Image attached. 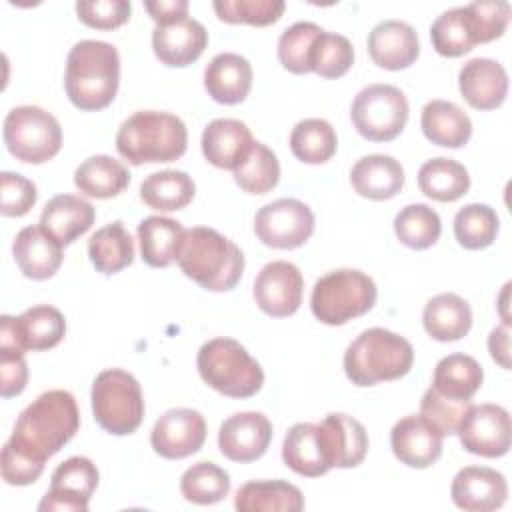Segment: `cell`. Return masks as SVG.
<instances>
[{"label":"cell","mask_w":512,"mask_h":512,"mask_svg":"<svg viewBox=\"0 0 512 512\" xmlns=\"http://www.w3.org/2000/svg\"><path fill=\"white\" fill-rule=\"evenodd\" d=\"M80 428L76 400L66 390H48L18 416L2 448V478L10 486H28L40 478L44 464L64 448Z\"/></svg>","instance_id":"6da1fadb"},{"label":"cell","mask_w":512,"mask_h":512,"mask_svg":"<svg viewBox=\"0 0 512 512\" xmlns=\"http://www.w3.org/2000/svg\"><path fill=\"white\" fill-rule=\"evenodd\" d=\"M120 56L102 40L76 42L66 58L64 86L70 102L86 112L106 108L118 92Z\"/></svg>","instance_id":"7a4b0ae2"},{"label":"cell","mask_w":512,"mask_h":512,"mask_svg":"<svg viewBox=\"0 0 512 512\" xmlns=\"http://www.w3.org/2000/svg\"><path fill=\"white\" fill-rule=\"evenodd\" d=\"M176 262L190 280L210 292L232 290L244 272L242 250L218 230L206 226L184 232Z\"/></svg>","instance_id":"3957f363"},{"label":"cell","mask_w":512,"mask_h":512,"mask_svg":"<svg viewBox=\"0 0 512 512\" xmlns=\"http://www.w3.org/2000/svg\"><path fill=\"white\" fill-rule=\"evenodd\" d=\"M186 124L158 110H140L126 118L116 134V150L132 166L148 162H174L186 152Z\"/></svg>","instance_id":"277c9868"},{"label":"cell","mask_w":512,"mask_h":512,"mask_svg":"<svg viewBox=\"0 0 512 512\" xmlns=\"http://www.w3.org/2000/svg\"><path fill=\"white\" fill-rule=\"evenodd\" d=\"M412 362V344L386 328L364 330L344 352V372L356 386L398 380L410 372Z\"/></svg>","instance_id":"5b68a950"},{"label":"cell","mask_w":512,"mask_h":512,"mask_svg":"<svg viewBox=\"0 0 512 512\" xmlns=\"http://www.w3.org/2000/svg\"><path fill=\"white\" fill-rule=\"evenodd\" d=\"M200 378L230 398H250L264 384L260 364L234 338H212L196 356Z\"/></svg>","instance_id":"8992f818"},{"label":"cell","mask_w":512,"mask_h":512,"mask_svg":"<svg viewBox=\"0 0 512 512\" xmlns=\"http://www.w3.org/2000/svg\"><path fill=\"white\" fill-rule=\"evenodd\" d=\"M376 296V284L368 274L354 268H342L316 280L310 308L316 320L328 326H342L372 310Z\"/></svg>","instance_id":"52a82bcc"},{"label":"cell","mask_w":512,"mask_h":512,"mask_svg":"<svg viewBox=\"0 0 512 512\" xmlns=\"http://www.w3.org/2000/svg\"><path fill=\"white\" fill-rule=\"evenodd\" d=\"M92 412L102 430L114 436L132 434L144 418V396L138 380L122 370H102L92 382Z\"/></svg>","instance_id":"ba28073f"},{"label":"cell","mask_w":512,"mask_h":512,"mask_svg":"<svg viewBox=\"0 0 512 512\" xmlns=\"http://www.w3.org/2000/svg\"><path fill=\"white\" fill-rule=\"evenodd\" d=\"M4 144L16 160L42 164L60 152L62 128L38 106H16L4 118Z\"/></svg>","instance_id":"9c48e42d"},{"label":"cell","mask_w":512,"mask_h":512,"mask_svg":"<svg viewBox=\"0 0 512 512\" xmlns=\"http://www.w3.org/2000/svg\"><path fill=\"white\" fill-rule=\"evenodd\" d=\"M356 132L370 142L394 140L408 122V100L392 84H370L362 88L350 108Z\"/></svg>","instance_id":"30bf717a"},{"label":"cell","mask_w":512,"mask_h":512,"mask_svg":"<svg viewBox=\"0 0 512 512\" xmlns=\"http://www.w3.org/2000/svg\"><path fill=\"white\" fill-rule=\"evenodd\" d=\"M66 334V320L54 306L40 304L24 310L18 318H0V350L26 354L28 350H50Z\"/></svg>","instance_id":"8fae6325"},{"label":"cell","mask_w":512,"mask_h":512,"mask_svg":"<svg viewBox=\"0 0 512 512\" xmlns=\"http://www.w3.org/2000/svg\"><path fill=\"white\" fill-rule=\"evenodd\" d=\"M254 232L258 240L270 248L292 250L312 236L314 214L296 198H280L256 212Z\"/></svg>","instance_id":"7c38bea8"},{"label":"cell","mask_w":512,"mask_h":512,"mask_svg":"<svg viewBox=\"0 0 512 512\" xmlns=\"http://www.w3.org/2000/svg\"><path fill=\"white\" fill-rule=\"evenodd\" d=\"M456 434L470 454L500 458L510 450V416L498 404H472L458 424Z\"/></svg>","instance_id":"4fadbf2b"},{"label":"cell","mask_w":512,"mask_h":512,"mask_svg":"<svg viewBox=\"0 0 512 512\" xmlns=\"http://www.w3.org/2000/svg\"><path fill=\"white\" fill-rule=\"evenodd\" d=\"M98 486L96 464L86 456H72L56 466L50 478V490L40 500L38 510L88 512V500Z\"/></svg>","instance_id":"5bb4252c"},{"label":"cell","mask_w":512,"mask_h":512,"mask_svg":"<svg viewBox=\"0 0 512 512\" xmlns=\"http://www.w3.org/2000/svg\"><path fill=\"white\" fill-rule=\"evenodd\" d=\"M302 292V272L286 260L268 262L254 280V300L258 308L274 318L292 316L302 304Z\"/></svg>","instance_id":"9a60e30c"},{"label":"cell","mask_w":512,"mask_h":512,"mask_svg":"<svg viewBox=\"0 0 512 512\" xmlns=\"http://www.w3.org/2000/svg\"><path fill=\"white\" fill-rule=\"evenodd\" d=\"M206 440V422L198 410H166L150 432V444L156 454L168 460H180L196 454Z\"/></svg>","instance_id":"2e32d148"},{"label":"cell","mask_w":512,"mask_h":512,"mask_svg":"<svg viewBox=\"0 0 512 512\" xmlns=\"http://www.w3.org/2000/svg\"><path fill=\"white\" fill-rule=\"evenodd\" d=\"M272 440V422L262 412H238L218 430V448L232 462H254L264 456Z\"/></svg>","instance_id":"e0dca14e"},{"label":"cell","mask_w":512,"mask_h":512,"mask_svg":"<svg viewBox=\"0 0 512 512\" xmlns=\"http://www.w3.org/2000/svg\"><path fill=\"white\" fill-rule=\"evenodd\" d=\"M452 502L466 512L498 510L508 498L504 474L488 466H464L450 486Z\"/></svg>","instance_id":"ac0fdd59"},{"label":"cell","mask_w":512,"mask_h":512,"mask_svg":"<svg viewBox=\"0 0 512 512\" xmlns=\"http://www.w3.org/2000/svg\"><path fill=\"white\" fill-rule=\"evenodd\" d=\"M316 426L330 468H354L364 460L368 434L356 418L334 412Z\"/></svg>","instance_id":"d6986e66"},{"label":"cell","mask_w":512,"mask_h":512,"mask_svg":"<svg viewBox=\"0 0 512 512\" xmlns=\"http://www.w3.org/2000/svg\"><path fill=\"white\" fill-rule=\"evenodd\" d=\"M206 46V28L188 16L166 26H156L152 32V50L166 66H188L202 56Z\"/></svg>","instance_id":"ffe728a7"},{"label":"cell","mask_w":512,"mask_h":512,"mask_svg":"<svg viewBox=\"0 0 512 512\" xmlns=\"http://www.w3.org/2000/svg\"><path fill=\"white\" fill-rule=\"evenodd\" d=\"M458 86L472 108L494 110L506 100L508 74L504 66L492 58H472L460 68Z\"/></svg>","instance_id":"44dd1931"},{"label":"cell","mask_w":512,"mask_h":512,"mask_svg":"<svg viewBox=\"0 0 512 512\" xmlns=\"http://www.w3.org/2000/svg\"><path fill=\"white\" fill-rule=\"evenodd\" d=\"M368 54L380 68H408L420 54L416 30L402 20H382L368 34Z\"/></svg>","instance_id":"7402d4cb"},{"label":"cell","mask_w":512,"mask_h":512,"mask_svg":"<svg viewBox=\"0 0 512 512\" xmlns=\"http://www.w3.org/2000/svg\"><path fill=\"white\" fill-rule=\"evenodd\" d=\"M390 446L402 464L428 468L442 454V436L434 432L420 414H408L392 426Z\"/></svg>","instance_id":"603a6c76"},{"label":"cell","mask_w":512,"mask_h":512,"mask_svg":"<svg viewBox=\"0 0 512 512\" xmlns=\"http://www.w3.org/2000/svg\"><path fill=\"white\" fill-rule=\"evenodd\" d=\"M94 206L74 194H58L44 206L40 228L60 246L72 244L94 224Z\"/></svg>","instance_id":"cb8c5ba5"},{"label":"cell","mask_w":512,"mask_h":512,"mask_svg":"<svg viewBox=\"0 0 512 512\" xmlns=\"http://www.w3.org/2000/svg\"><path fill=\"white\" fill-rule=\"evenodd\" d=\"M204 88L218 104H240L252 88V66L236 52L216 54L204 70Z\"/></svg>","instance_id":"d4e9b609"},{"label":"cell","mask_w":512,"mask_h":512,"mask_svg":"<svg viewBox=\"0 0 512 512\" xmlns=\"http://www.w3.org/2000/svg\"><path fill=\"white\" fill-rule=\"evenodd\" d=\"M14 260L20 272L32 280L52 278L62 264V246L54 242L40 226L22 228L12 244Z\"/></svg>","instance_id":"484cf974"},{"label":"cell","mask_w":512,"mask_h":512,"mask_svg":"<svg viewBox=\"0 0 512 512\" xmlns=\"http://www.w3.org/2000/svg\"><path fill=\"white\" fill-rule=\"evenodd\" d=\"M252 144L250 128L234 118H216L202 132L204 158L224 170H234Z\"/></svg>","instance_id":"4316f807"},{"label":"cell","mask_w":512,"mask_h":512,"mask_svg":"<svg viewBox=\"0 0 512 512\" xmlns=\"http://www.w3.org/2000/svg\"><path fill=\"white\" fill-rule=\"evenodd\" d=\"M354 190L370 200H388L404 186L402 164L386 154H370L360 158L350 170Z\"/></svg>","instance_id":"83f0119b"},{"label":"cell","mask_w":512,"mask_h":512,"mask_svg":"<svg viewBox=\"0 0 512 512\" xmlns=\"http://www.w3.org/2000/svg\"><path fill=\"white\" fill-rule=\"evenodd\" d=\"M422 324L430 338L438 342H454L464 338L472 328L470 304L452 292L430 298L422 312Z\"/></svg>","instance_id":"f1b7e54d"},{"label":"cell","mask_w":512,"mask_h":512,"mask_svg":"<svg viewBox=\"0 0 512 512\" xmlns=\"http://www.w3.org/2000/svg\"><path fill=\"white\" fill-rule=\"evenodd\" d=\"M420 126L424 136L444 148H462L472 136L468 114L448 100H430L422 108Z\"/></svg>","instance_id":"f546056e"},{"label":"cell","mask_w":512,"mask_h":512,"mask_svg":"<svg viewBox=\"0 0 512 512\" xmlns=\"http://www.w3.org/2000/svg\"><path fill=\"white\" fill-rule=\"evenodd\" d=\"M234 508L238 512H300L304 496L284 480H252L238 488Z\"/></svg>","instance_id":"4dcf8cb0"},{"label":"cell","mask_w":512,"mask_h":512,"mask_svg":"<svg viewBox=\"0 0 512 512\" xmlns=\"http://www.w3.org/2000/svg\"><path fill=\"white\" fill-rule=\"evenodd\" d=\"M282 460L284 464L306 478H318L330 470V464L324 456L318 426L310 422L294 424L282 442Z\"/></svg>","instance_id":"1f68e13d"},{"label":"cell","mask_w":512,"mask_h":512,"mask_svg":"<svg viewBox=\"0 0 512 512\" xmlns=\"http://www.w3.org/2000/svg\"><path fill=\"white\" fill-rule=\"evenodd\" d=\"M184 228L166 216H148L138 224L142 260L152 268H166L178 260Z\"/></svg>","instance_id":"d6a6232c"},{"label":"cell","mask_w":512,"mask_h":512,"mask_svg":"<svg viewBox=\"0 0 512 512\" xmlns=\"http://www.w3.org/2000/svg\"><path fill=\"white\" fill-rule=\"evenodd\" d=\"M76 188L90 198L118 196L130 184V172L126 166L106 154L86 158L74 172Z\"/></svg>","instance_id":"836d02e7"},{"label":"cell","mask_w":512,"mask_h":512,"mask_svg":"<svg viewBox=\"0 0 512 512\" xmlns=\"http://www.w3.org/2000/svg\"><path fill=\"white\" fill-rule=\"evenodd\" d=\"M194 194V180L182 170L152 172L140 184L142 202L158 212L182 210L192 202Z\"/></svg>","instance_id":"e575fe53"},{"label":"cell","mask_w":512,"mask_h":512,"mask_svg":"<svg viewBox=\"0 0 512 512\" xmlns=\"http://www.w3.org/2000/svg\"><path fill=\"white\" fill-rule=\"evenodd\" d=\"M420 192L438 202H454L470 188L468 170L446 156L426 160L418 170Z\"/></svg>","instance_id":"d590c367"},{"label":"cell","mask_w":512,"mask_h":512,"mask_svg":"<svg viewBox=\"0 0 512 512\" xmlns=\"http://www.w3.org/2000/svg\"><path fill=\"white\" fill-rule=\"evenodd\" d=\"M88 256L102 274H116L134 260V240L120 220L96 230L88 240Z\"/></svg>","instance_id":"8d00e7d4"},{"label":"cell","mask_w":512,"mask_h":512,"mask_svg":"<svg viewBox=\"0 0 512 512\" xmlns=\"http://www.w3.org/2000/svg\"><path fill=\"white\" fill-rule=\"evenodd\" d=\"M484 380L482 366L468 354H448L434 368L432 388L444 396L472 400Z\"/></svg>","instance_id":"74e56055"},{"label":"cell","mask_w":512,"mask_h":512,"mask_svg":"<svg viewBox=\"0 0 512 512\" xmlns=\"http://www.w3.org/2000/svg\"><path fill=\"white\" fill-rule=\"evenodd\" d=\"M338 138L330 122L322 118L300 120L290 134V150L304 164H322L336 152Z\"/></svg>","instance_id":"f35d334b"},{"label":"cell","mask_w":512,"mask_h":512,"mask_svg":"<svg viewBox=\"0 0 512 512\" xmlns=\"http://www.w3.org/2000/svg\"><path fill=\"white\" fill-rule=\"evenodd\" d=\"M236 184L248 194H268L280 178L276 154L262 142H254L232 170Z\"/></svg>","instance_id":"ab89813d"},{"label":"cell","mask_w":512,"mask_h":512,"mask_svg":"<svg viewBox=\"0 0 512 512\" xmlns=\"http://www.w3.org/2000/svg\"><path fill=\"white\" fill-rule=\"evenodd\" d=\"M394 232L404 246L424 250L440 238L442 222L438 212L428 204H408L396 214Z\"/></svg>","instance_id":"60d3db41"},{"label":"cell","mask_w":512,"mask_h":512,"mask_svg":"<svg viewBox=\"0 0 512 512\" xmlns=\"http://www.w3.org/2000/svg\"><path fill=\"white\" fill-rule=\"evenodd\" d=\"M180 492L194 504H216L230 492V476L214 462H196L180 478Z\"/></svg>","instance_id":"b9f144b4"},{"label":"cell","mask_w":512,"mask_h":512,"mask_svg":"<svg viewBox=\"0 0 512 512\" xmlns=\"http://www.w3.org/2000/svg\"><path fill=\"white\" fill-rule=\"evenodd\" d=\"M498 216L488 204H466L454 216V236L466 250L488 248L498 234Z\"/></svg>","instance_id":"7bdbcfd3"},{"label":"cell","mask_w":512,"mask_h":512,"mask_svg":"<svg viewBox=\"0 0 512 512\" xmlns=\"http://www.w3.org/2000/svg\"><path fill=\"white\" fill-rule=\"evenodd\" d=\"M430 38L434 50L446 58H458L476 46L464 6L442 12L430 26Z\"/></svg>","instance_id":"ee69618b"},{"label":"cell","mask_w":512,"mask_h":512,"mask_svg":"<svg viewBox=\"0 0 512 512\" xmlns=\"http://www.w3.org/2000/svg\"><path fill=\"white\" fill-rule=\"evenodd\" d=\"M322 28L314 22H296L288 26L278 40V60L292 74H306L310 70V54Z\"/></svg>","instance_id":"f6af8a7d"},{"label":"cell","mask_w":512,"mask_h":512,"mask_svg":"<svg viewBox=\"0 0 512 512\" xmlns=\"http://www.w3.org/2000/svg\"><path fill=\"white\" fill-rule=\"evenodd\" d=\"M354 62V48L342 34L324 32L316 38L310 54V70L322 78L344 76Z\"/></svg>","instance_id":"bcb514c9"},{"label":"cell","mask_w":512,"mask_h":512,"mask_svg":"<svg viewBox=\"0 0 512 512\" xmlns=\"http://www.w3.org/2000/svg\"><path fill=\"white\" fill-rule=\"evenodd\" d=\"M470 406H472V400L450 398L430 386L420 400V416L434 432H438L444 438V436L456 434L458 424L462 422Z\"/></svg>","instance_id":"7dc6e473"},{"label":"cell","mask_w":512,"mask_h":512,"mask_svg":"<svg viewBox=\"0 0 512 512\" xmlns=\"http://www.w3.org/2000/svg\"><path fill=\"white\" fill-rule=\"evenodd\" d=\"M212 6L222 22L252 26L274 24L286 8L282 0H216Z\"/></svg>","instance_id":"c3c4849f"},{"label":"cell","mask_w":512,"mask_h":512,"mask_svg":"<svg viewBox=\"0 0 512 512\" xmlns=\"http://www.w3.org/2000/svg\"><path fill=\"white\" fill-rule=\"evenodd\" d=\"M464 12L476 44L500 38L510 20V4L504 0H476L466 4Z\"/></svg>","instance_id":"681fc988"},{"label":"cell","mask_w":512,"mask_h":512,"mask_svg":"<svg viewBox=\"0 0 512 512\" xmlns=\"http://www.w3.org/2000/svg\"><path fill=\"white\" fill-rule=\"evenodd\" d=\"M0 212L4 216H24L38 200V192L32 180L18 172H2L0 174Z\"/></svg>","instance_id":"f907efd6"},{"label":"cell","mask_w":512,"mask_h":512,"mask_svg":"<svg viewBox=\"0 0 512 512\" xmlns=\"http://www.w3.org/2000/svg\"><path fill=\"white\" fill-rule=\"evenodd\" d=\"M132 12V4L126 0H92V2H76L78 18L98 30H112L128 22Z\"/></svg>","instance_id":"816d5d0a"},{"label":"cell","mask_w":512,"mask_h":512,"mask_svg":"<svg viewBox=\"0 0 512 512\" xmlns=\"http://www.w3.org/2000/svg\"><path fill=\"white\" fill-rule=\"evenodd\" d=\"M28 382V364L24 354L0 350V394L2 398L18 396Z\"/></svg>","instance_id":"f5cc1de1"},{"label":"cell","mask_w":512,"mask_h":512,"mask_svg":"<svg viewBox=\"0 0 512 512\" xmlns=\"http://www.w3.org/2000/svg\"><path fill=\"white\" fill-rule=\"evenodd\" d=\"M144 8L148 10L156 26H166L188 16L186 0H148L144 2Z\"/></svg>","instance_id":"db71d44e"},{"label":"cell","mask_w":512,"mask_h":512,"mask_svg":"<svg viewBox=\"0 0 512 512\" xmlns=\"http://www.w3.org/2000/svg\"><path fill=\"white\" fill-rule=\"evenodd\" d=\"M488 350L494 362H498L504 370L510 368V326L502 324L490 332Z\"/></svg>","instance_id":"11a10c76"}]
</instances>
